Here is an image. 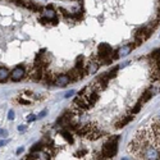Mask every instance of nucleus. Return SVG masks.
Listing matches in <instances>:
<instances>
[{
    "mask_svg": "<svg viewBox=\"0 0 160 160\" xmlns=\"http://www.w3.org/2000/svg\"><path fill=\"white\" fill-rule=\"evenodd\" d=\"M118 142H119V136H111L108 141L103 145L101 158L100 159H106V158L114 156L117 154V150H118Z\"/></svg>",
    "mask_w": 160,
    "mask_h": 160,
    "instance_id": "f257e3e1",
    "label": "nucleus"
},
{
    "mask_svg": "<svg viewBox=\"0 0 160 160\" xmlns=\"http://www.w3.org/2000/svg\"><path fill=\"white\" fill-rule=\"evenodd\" d=\"M111 46L108 44H100L99 45V50H97V58L99 62H101L103 64H110L113 62V58H110L111 55Z\"/></svg>",
    "mask_w": 160,
    "mask_h": 160,
    "instance_id": "f03ea898",
    "label": "nucleus"
},
{
    "mask_svg": "<svg viewBox=\"0 0 160 160\" xmlns=\"http://www.w3.org/2000/svg\"><path fill=\"white\" fill-rule=\"evenodd\" d=\"M142 156L145 159H160V151L156 150L154 146L144 145L142 146Z\"/></svg>",
    "mask_w": 160,
    "mask_h": 160,
    "instance_id": "7ed1b4c3",
    "label": "nucleus"
},
{
    "mask_svg": "<svg viewBox=\"0 0 160 160\" xmlns=\"http://www.w3.org/2000/svg\"><path fill=\"white\" fill-rule=\"evenodd\" d=\"M135 44H128V45H123L122 48H119L115 53H114V56H113V60L114 59H118L119 56H127L129 55V53L135 49Z\"/></svg>",
    "mask_w": 160,
    "mask_h": 160,
    "instance_id": "20e7f679",
    "label": "nucleus"
},
{
    "mask_svg": "<svg viewBox=\"0 0 160 160\" xmlns=\"http://www.w3.org/2000/svg\"><path fill=\"white\" fill-rule=\"evenodd\" d=\"M26 76V69L23 68V67H17V68H14L12 72H10V76L9 78L12 79V81H21V79H23Z\"/></svg>",
    "mask_w": 160,
    "mask_h": 160,
    "instance_id": "39448f33",
    "label": "nucleus"
},
{
    "mask_svg": "<svg viewBox=\"0 0 160 160\" xmlns=\"http://www.w3.org/2000/svg\"><path fill=\"white\" fill-rule=\"evenodd\" d=\"M69 82H71V79H69L68 75H60L55 78V83L59 86V87H65Z\"/></svg>",
    "mask_w": 160,
    "mask_h": 160,
    "instance_id": "423d86ee",
    "label": "nucleus"
},
{
    "mask_svg": "<svg viewBox=\"0 0 160 160\" xmlns=\"http://www.w3.org/2000/svg\"><path fill=\"white\" fill-rule=\"evenodd\" d=\"M42 17H45L48 21H53V19L56 18V12L54 9H51V8H48V9H45L42 12Z\"/></svg>",
    "mask_w": 160,
    "mask_h": 160,
    "instance_id": "0eeeda50",
    "label": "nucleus"
},
{
    "mask_svg": "<svg viewBox=\"0 0 160 160\" xmlns=\"http://www.w3.org/2000/svg\"><path fill=\"white\" fill-rule=\"evenodd\" d=\"M44 78V71H42V67H36L35 72L32 73V79L33 81H41Z\"/></svg>",
    "mask_w": 160,
    "mask_h": 160,
    "instance_id": "6e6552de",
    "label": "nucleus"
},
{
    "mask_svg": "<svg viewBox=\"0 0 160 160\" xmlns=\"http://www.w3.org/2000/svg\"><path fill=\"white\" fill-rule=\"evenodd\" d=\"M9 76H10L9 69L5 68V67H0V82L6 81L9 78Z\"/></svg>",
    "mask_w": 160,
    "mask_h": 160,
    "instance_id": "1a4fd4ad",
    "label": "nucleus"
},
{
    "mask_svg": "<svg viewBox=\"0 0 160 160\" xmlns=\"http://www.w3.org/2000/svg\"><path fill=\"white\" fill-rule=\"evenodd\" d=\"M24 8H28V9L33 10V12H40V10H41V6L37 5L36 3L31 2V0H26V3H24Z\"/></svg>",
    "mask_w": 160,
    "mask_h": 160,
    "instance_id": "9d476101",
    "label": "nucleus"
},
{
    "mask_svg": "<svg viewBox=\"0 0 160 160\" xmlns=\"http://www.w3.org/2000/svg\"><path fill=\"white\" fill-rule=\"evenodd\" d=\"M99 67V62H89V64L86 65V71H87V73H96Z\"/></svg>",
    "mask_w": 160,
    "mask_h": 160,
    "instance_id": "9b49d317",
    "label": "nucleus"
},
{
    "mask_svg": "<svg viewBox=\"0 0 160 160\" xmlns=\"http://www.w3.org/2000/svg\"><path fill=\"white\" fill-rule=\"evenodd\" d=\"M44 147H46L45 144H44V141H40V142L35 144V145H32L31 151H32V152H40V151L44 150Z\"/></svg>",
    "mask_w": 160,
    "mask_h": 160,
    "instance_id": "f8f14e48",
    "label": "nucleus"
},
{
    "mask_svg": "<svg viewBox=\"0 0 160 160\" xmlns=\"http://www.w3.org/2000/svg\"><path fill=\"white\" fill-rule=\"evenodd\" d=\"M91 131L90 125H83L81 128H77V135L78 136H87V133Z\"/></svg>",
    "mask_w": 160,
    "mask_h": 160,
    "instance_id": "ddd939ff",
    "label": "nucleus"
},
{
    "mask_svg": "<svg viewBox=\"0 0 160 160\" xmlns=\"http://www.w3.org/2000/svg\"><path fill=\"white\" fill-rule=\"evenodd\" d=\"M132 119H133V117H131V115H129V117H127V118H124L123 121L118 122V123L115 124V128H123L125 124H128V123H129V122L132 121Z\"/></svg>",
    "mask_w": 160,
    "mask_h": 160,
    "instance_id": "4468645a",
    "label": "nucleus"
},
{
    "mask_svg": "<svg viewBox=\"0 0 160 160\" xmlns=\"http://www.w3.org/2000/svg\"><path fill=\"white\" fill-rule=\"evenodd\" d=\"M151 96H152V92H151L150 90H146V91L144 92V94H142V97H141V100H140V103H141V104L146 103L147 100L151 99Z\"/></svg>",
    "mask_w": 160,
    "mask_h": 160,
    "instance_id": "2eb2a0df",
    "label": "nucleus"
},
{
    "mask_svg": "<svg viewBox=\"0 0 160 160\" xmlns=\"http://www.w3.org/2000/svg\"><path fill=\"white\" fill-rule=\"evenodd\" d=\"M60 135L64 137L65 141H68L69 144H73V137H72V135H71L69 132H67V131H60Z\"/></svg>",
    "mask_w": 160,
    "mask_h": 160,
    "instance_id": "dca6fc26",
    "label": "nucleus"
},
{
    "mask_svg": "<svg viewBox=\"0 0 160 160\" xmlns=\"http://www.w3.org/2000/svg\"><path fill=\"white\" fill-rule=\"evenodd\" d=\"M76 67L77 68H83V56L82 55H79L77 59H76Z\"/></svg>",
    "mask_w": 160,
    "mask_h": 160,
    "instance_id": "f3484780",
    "label": "nucleus"
},
{
    "mask_svg": "<svg viewBox=\"0 0 160 160\" xmlns=\"http://www.w3.org/2000/svg\"><path fill=\"white\" fill-rule=\"evenodd\" d=\"M141 105H142L141 103H137V104L135 105V108L132 109V113H133V114H136V113H138L140 110H141Z\"/></svg>",
    "mask_w": 160,
    "mask_h": 160,
    "instance_id": "a211bd4d",
    "label": "nucleus"
},
{
    "mask_svg": "<svg viewBox=\"0 0 160 160\" xmlns=\"http://www.w3.org/2000/svg\"><path fill=\"white\" fill-rule=\"evenodd\" d=\"M38 156H40V155H38V152H32V151H31V154L27 156V159H28V160H32V159H38Z\"/></svg>",
    "mask_w": 160,
    "mask_h": 160,
    "instance_id": "6ab92c4d",
    "label": "nucleus"
},
{
    "mask_svg": "<svg viewBox=\"0 0 160 160\" xmlns=\"http://www.w3.org/2000/svg\"><path fill=\"white\" fill-rule=\"evenodd\" d=\"M46 114H48V110H42V111H41V113H40V114L37 115V119H42V118H44Z\"/></svg>",
    "mask_w": 160,
    "mask_h": 160,
    "instance_id": "aec40b11",
    "label": "nucleus"
},
{
    "mask_svg": "<svg viewBox=\"0 0 160 160\" xmlns=\"http://www.w3.org/2000/svg\"><path fill=\"white\" fill-rule=\"evenodd\" d=\"M36 119H37V117L33 115V114H30V115L27 117V121H28V122H33V121H36Z\"/></svg>",
    "mask_w": 160,
    "mask_h": 160,
    "instance_id": "412c9836",
    "label": "nucleus"
},
{
    "mask_svg": "<svg viewBox=\"0 0 160 160\" xmlns=\"http://www.w3.org/2000/svg\"><path fill=\"white\" fill-rule=\"evenodd\" d=\"M8 118L10 119V121H13V119H14V111H13V110H9V113H8Z\"/></svg>",
    "mask_w": 160,
    "mask_h": 160,
    "instance_id": "4be33fe9",
    "label": "nucleus"
},
{
    "mask_svg": "<svg viewBox=\"0 0 160 160\" xmlns=\"http://www.w3.org/2000/svg\"><path fill=\"white\" fill-rule=\"evenodd\" d=\"M73 94H75V91H73V90H71V91H68V92H67V94L64 95V97H67V99H68V97H71Z\"/></svg>",
    "mask_w": 160,
    "mask_h": 160,
    "instance_id": "5701e85b",
    "label": "nucleus"
},
{
    "mask_svg": "<svg viewBox=\"0 0 160 160\" xmlns=\"http://www.w3.org/2000/svg\"><path fill=\"white\" fill-rule=\"evenodd\" d=\"M18 103L24 104V105H28V104H30V101H28V100H23V99H19V100H18Z\"/></svg>",
    "mask_w": 160,
    "mask_h": 160,
    "instance_id": "b1692460",
    "label": "nucleus"
},
{
    "mask_svg": "<svg viewBox=\"0 0 160 160\" xmlns=\"http://www.w3.org/2000/svg\"><path fill=\"white\" fill-rule=\"evenodd\" d=\"M26 129H27V127H26V125H23V124H22V125H19V127H18V131H19V132H24Z\"/></svg>",
    "mask_w": 160,
    "mask_h": 160,
    "instance_id": "393cba45",
    "label": "nucleus"
},
{
    "mask_svg": "<svg viewBox=\"0 0 160 160\" xmlns=\"http://www.w3.org/2000/svg\"><path fill=\"white\" fill-rule=\"evenodd\" d=\"M0 135H2V136H6V135H8V132L4 131V129H0Z\"/></svg>",
    "mask_w": 160,
    "mask_h": 160,
    "instance_id": "a878e982",
    "label": "nucleus"
},
{
    "mask_svg": "<svg viewBox=\"0 0 160 160\" xmlns=\"http://www.w3.org/2000/svg\"><path fill=\"white\" fill-rule=\"evenodd\" d=\"M83 154H86V150H82V151H79V152H77V156H82Z\"/></svg>",
    "mask_w": 160,
    "mask_h": 160,
    "instance_id": "bb28decb",
    "label": "nucleus"
},
{
    "mask_svg": "<svg viewBox=\"0 0 160 160\" xmlns=\"http://www.w3.org/2000/svg\"><path fill=\"white\" fill-rule=\"evenodd\" d=\"M6 144V141H0V146H4Z\"/></svg>",
    "mask_w": 160,
    "mask_h": 160,
    "instance_id": "cd10ccee",
    "label": "nucleus"
}]
</instances>
